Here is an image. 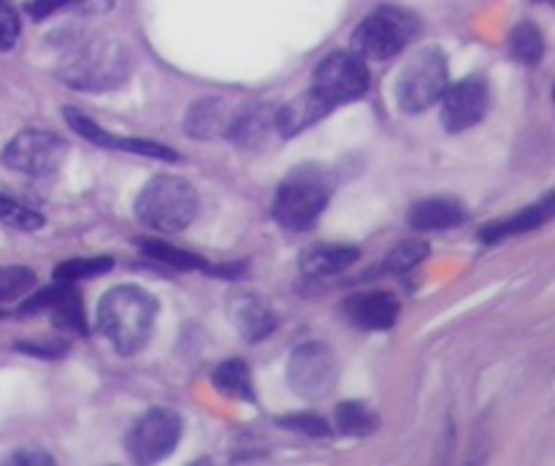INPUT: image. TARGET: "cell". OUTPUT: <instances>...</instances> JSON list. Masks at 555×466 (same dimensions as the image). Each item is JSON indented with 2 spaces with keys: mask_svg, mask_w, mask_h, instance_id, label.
<instances>
[{
  "mask_svg": "<svg viewBox=\"0 0 555 466\" xmlns=\"http://www.w3.org/2000/svg\"><path fill=\"white\" fill-rule=\"evenodd\" d=\"M157 301L139 285H117L98 303V331L119 355H135L155 328Z\"/></svg>",
  "mask_w": 555,
  "mask_h": 466,
  "instance_id": "1",
  "label": "cell"
},
{
  "mask_svg": "<svg viewBox=\"0 0 555 466\" xmlns=\"http://www.w3.org/2000/svg\"><path fill=\"white\" fill-rule=\"evenodd\" d=\"M130 68H133V57L122 43L112 41V38H98L68 54L60 65L57 76L70 90L103 92L122 85Z\"/></svg>",
  "mask_w": 555,
  "mask_h": 466,
  "instance_id": "2",
  "label": "cell"
},
{
  "mask_svg": "<svg viewBox=\"0 0 555 466\" xmlns=\"http://www.w3.org/2000/svg\"><path fill=\"white\" fill-rule=\"evenodd\" d=\"M198 215V193L193 184L173 173H160L141 187L135 198V217L157 233L184 231Z\"/></svg>",
  "mask_w": 555,
  "mask_h": 466,
  "instance_id": "3",
  "label": "cell"
},
{
  "mask_svg": "<svg viewBox=\"0 0 555 466\" xmlns=\"http://www.w3.org/2000/svg\"><path fill=\"white\" fill-rule=\"evenodd\" d=\"M331 198V179L323 168L301 166L293 168L282 179L274 195V217L287 231H304L312 225Z\"/></svg>",
  "mask_w": 555,
  "mask_h": 466,
  "instance_id": "4",
  "label": "cell"
},
{
  "mask_svg": "<svg viewBox=\"0 0 555 466\" xmlns=\"http://www.w3.org/2000/svg\"><path fill=\"white\" fill-rule=\"evenodd\" d=\"M421 33V20L410 9L385 5L372 11L352 33V52L363 60H390Z\"/></svg>",
  "mask_w": 555,
  "mask_h": 466,
  "instance_id": "5",
  "label": "cell"
},
{
  "mask_svg": "<svg viewBox=\"0 0 555 466\" xmlns=\"http://www.w3.org/2000/svg\"><path fill=\"white\" fill-rule=\"evenodd\" d=\"M448 79L450 68L442 49L428 47L412 54L404 63V68L399 70V81H396V98H399L401 112H426L428 106H434L442 98Z\"/></svg>",
  "mask_w": 555,
  "mask_h": 466,
  "instance_id": "6",
  "label": "cell"
},
{
  "mask_svg": "<svg viewBox=\"0 0 555 466\" xmlns=\"http://www.w3.org/2000/svg\"><path fill=\"white\" fill-rule=\"evenodd\" d=\"M287 379H291V388L301 399L320 401L325 396H331V390L336 388L339 361H336L334 350L328 345H323V341H307V345H298L291 352Z\"/></svg>",
  "mask_w": 555,
  "mask_h": 466,
  "instance_id": "7",
  "label": "cell"
},
{
  "mask_svg": "<svg viewBox=\"0 0 555 466\" xmlns=\"http://www.w3.org/2000/svg\"><path fill=\"white\" fill-rule=\"evenodd\" d=\"M369 68L361 54L356 52H331L323 63L314 68L312 92L323 98L331 108L341 103H352L366 95Z\"/></svg>",
  "mask_w": 555,
  "mask_h": 466,
  "instance_id": "8",
  "label": "cell"
},
{
  "mask_svg": "<svg viewBox=\"0 0 555 466\" xmlns=\"http://www.w3.org/2000/svg\"><path fill=\"white\" fill-rule=\"evenodd\" d=\"M68 157V141L49 130H22L5 144V168L27 177H47L57 171Z\"/></svg>",
  "mask_w": 555,
  "mask_h": 466,
  "instance_id": "9",
  "label": "cell"
},
{
  "mask_svg": "<svg viewBox=\"0 0 555 466\" xmlns=\"http://www.w3.org/2000/svg\"><path fill=\"white\" fill-rule=\"evenodd\" d=\"M179 437H182V420L177 412L157 406V410L144 412L133 423V428L128 431V453L139 464H152V461L171 455L179 444Z\"/></svg>",
  "mask_w": 555,
  "mask_h": 466,
  "instance_id": "10",
  "label": "cell"
},
{
  "mask_svg": "<svg viewBox=\"0 0 555 466\" xmlns=\"http://www.w3.org/2000/svg\"><path fill=\"white\" fill-rule=\"evenodd\" d=\"M442 125L450 133H464L475 128L486 117L491 106V90L482 76H466V79L448 85L442 92Z\"/></svg>",
  "mask_w": 555,
  "mask_h": 466,
  "instance_id": "11",
  "label": "cell"
},
{
  "mask_svg": "<svg viewBox=\"0 0 555 466\" xmlns=\"http://www.w3.org/2000/svg\"><path fill=\"white\" fill-rule=\"evenodd\" d=\"M43 309H49L52 323L57 328L74 331V334H87L85 307H81L79 293L74 290V282H57L54 287H47L38 296H33L30 301L22 303V312H43Z\"/></svg>",
  "mask_w": 555,
  "mask_h": 466,
  "instance_id": "12",
  "label": "cell"
},
{
  "mask_svg": "<svg viewBox=\"0 0 555 466\" xmlns=\"http://www.w3.org/2000/svg\"><path fill=\"white\" fill-rule=\"evenodd\" d=\"M65 119H68L70 128L79 135L90 139L95 146H106V150H119V152H133V155H146V157H160V160H177V152L168 150L166 144H157V141L146 139H119V135L106 133L98 122H92L87 114L76 112V108H65Z\"/></svg>",
  "mask_w": 555,
  "mask_h": 466,
  "instance_id": "13",
  "label": "cell"
},
{
  "mask_svg": "<svg viewBox=\"0 0 555 466\" xmlns=\"http://www.w3.org/2000/svg\"><path fill=\"white\" fill-rule=\"evenodd\" d=\"M399 301L396 296L383 290L372 293H358L345 301V314L352 325L363 331H388L393 328L396 320H399Z\"/></svg>",
  "mask_w": 555,
  "mask_h": 466,
  "instance_id": "14",
  "label": "cell"
},
{
  "mask_svg": "<svg viewBox=\"0 0 555 466\" xmlns=\"http://www.w3.org/2000/svg\"><path fill=\"white\" fill-rule=\"evenodd\" d=\"M238 108L242 106L231 103L228 98H204V101H198L190 108L184 128L195 139H220V135H228Z\"/></svg>",
  "mask_w": 555,
  "mask_h": 466,
  "instance_id": "15",
  "label": "cell"
},
{
  "mask_svg": "<svg viewBox=\"0 0 555 466\" xmlns=\"http://www.w3.org/2000/svg\"><path fill=\"white\" fill-rule=\"evenodd\" d=\"M328 112H331L328 103L309 90L304 92V95L293 98V101L285 103V106L276 108L274 128L280 130L282 139H293V135L304 133V130L312 128L314 122H320Z\"/></svg>",
  "mask_w": 555,
  "mask_h": 466,
  "instance_id": "16",
  "label": "cell"
},
{
  "mask_svg": "<svg viewBox=\"0 0 555 466\" xmlns=\"http://www.w3.org/2000/svg\"><path fill=\"white\" fill-rule=\"evenodd\" d=\"M551 217H553V193H547L540 204L526 206V209L518 211L515 217H504V220H496V222H491V225L482 228L480 238L486 244H496V242H502V238L534 231V228L545 225Z\"/></svg>",
  "mask_w": 555,
  "mask_h": 466,
  "instance_id": "17",
  "label": "cell"
},
{
  "mask_svg": "<svg viewBox=\"0 0 555 466\" xmlns=\"http://www.w3.org/2000/svg\"><path fill=\"white\" fill-rule=\"evenodd\" d=\"M466 220L464 204L455 198H428L412 206L410 225L415 231H448Z\"/></svg>",
  "mask_w": 555,
  "mask_h": 466,
  "instance_id": "18",
  "label": "cell"
},
{
  "mask_svg": "<svg viewBox=\"0 0 555 466\" xmlns=\"http://www.w3.org/2000/svg\"><path fill=\"white\" fill-rule=\"evenodd\" d=\"M361 258V249L350 244H314L301 255V271L309 276H331L350 269Z\"/></svg>",
  "mask_w": 555,
  "mask_h": 466,
  "instance_id": "19",
  "label": "cell"
},
{
  "mask_svg": "<svg viewBox=\"0 0 555 466\" xmlns=\"http://www.w3.org/2000/svg\"><path fill=\"white\" fill-rule=\"evenodd\" d=\"M231 314L236 328L242 331L244 339L249 341L266 339V336L276 328V318L271 314V309L255 296H244L238 298V301H233Z\"/></svg>",
  "mask_w": 555,
  "mask_h": 466,
  "instance_id": "20",
  "label": "cell"
},
{
  "mask_svg": "<svg viewBox=\"0 0 555 466\" xmlns=\"http://www.w3.org/2000/svg\"><path fill=\"white\" fill-rule=\"evenodd\" d=\"M135 247L152 260H160V263L171 266V269H182V271H231V269H215L211 263H206L204 258H198L195 253H188V249H179L173 244L160 242V238H135Z\"/></svg>",
  "mask_w": 555,
  "mask_h": 466,
  "instance_id": "21",
  "label": "cell"
},
{
  "mask_svg": "<svg viewBox=\"0 0 555 466\" xmlns=\"http://www.w3.org/2000/svg\"><path fill=\"white\" fill-rule=\"evenodd\" d=\"M215 385L220 393L231 396V399L242 401H255L253 390V377H249V368L242 358H231V361H222L215 372Z\"/></svg>",
  "mask_w": 555,
  "mask_h": 466,
  "instance_id": "22",
  "label": "cell"
},
{
  "mask_svg": "<svg viewBox=\"0 0 555 466\" xmlns=\"http://www.w3.org/2000/svg\"><path fill=\"white\" fill-rule=\"evenodd\" d=\"M379 417L363 401H341L336 410V428L347 437H369L377 431Z\"/></svg>",
  "mask_w": 555,
  "mask_h": 466,
  "instance_id": "23",
  "label": "cell"
},
{
  "mask_svg": "<svg viewBox=\"0 0 555 466\" xmlns=\"http://www.w3.org/2000/svg\"><path fill=\"white\" fill-rule=\"evenodd\" d=\"M509 52L526 65L540 63L542 54H545V38H542L540 27L531 25V22H520L509 36Z\"/></svg>",
  "mask_w": 555,
  "mask_h": 466,
  "instance_id": "24",
  "label": "cell"
},
{
  "mask_svg": "<svg viewBox=\"0 0 555 466\" xmlns=\"http://www.w3.org/2000/svg\"><path fill=\"white\" fill-rule=\"evenodd\" d=\"M36 287V274L25 266H0V303L27 296Z\"/></svg>",
  "mask_w": 555,
  "mask_h": 466,
  "instance_id": "25",
  "label": "cell"
},
{
  "mask_svg": "<svg viewBox=\"0 0 555 466\" xmlns=\"http://www.w3.org/2000/svg\"><path fill=\"white\" fill-rule=\"evenodd\" d=\"M114 266L112 258H74L65 260L54 269V280L57 282H79V280H90V276L103 274Z\"/></svg>",
  "mask_w": 555,
  "mask_h": 466,
  "instance_id": "26",
  "label": "cell"
},
{
  "mask_svg": "<svg viewBox=\"0 0 555 466\" xmlns=\"http://www.w3.org/2000/svg\"><path fill=\"white\" fill-rule=\"evenodd\" d=\"M0 220L16 231H38L43 225V217L36 209H27L25 204L3 193H0Z\"/></svg>",
  "mask_w": 555,
  "mask_h": 466,
  "instance_id": "27",
  "label": "cell"
},
{
  "mask_svg": "<svg viewBox=\"0 0 555 466\" xmlns=\"http://www.w3.org/2000/svg\"><path fill=\"white\" fill-rule=\"evenodd\" d=\"M426 255H428V244L421 242V238H410V242L399 244V247L388 255L385 266H388L390 271H399V274H404V271L415 269L417 263H423V260H426Z\"/></svg>",
  "mask_w": 555,
  "mask_h": 466,
  "instance_id": "28",
  "label": "cell"
},
{
  "mask_svg": "<svg viewBox=\"0 0 555 466\" xmlns=\"http://www.w3.org/2000/svg\"><path fill=\"white\" fill-rule=\"evenodd\" d=\"M282 426L291 431H301L307 437H331V426L323 417L312 415V412H298V415L282 417Z\"/></svg>",
  "mask_w": 555,
  "mask_h": 466,
  "instance_id": "29",
  "label": "cell"
},
{
  "mask_svg": "<svg viewBox=\"0 0 555 466\" xmlns=\"http://www.w3.org/2000/svg\"><path fill=\"white\" fill-rule=\"evenodd\" d=\"M20 38V14L11 0H0V52L11 49Z\"/></svg>",
  "mask_w": 555,
  "mask_h": 466,
  "instance_id": "30",
  "label": "cell"
},
{
  "mask_svg": "<svg viewBox=\"0 0 555 466\" xmlns=\"http://www.w3.org/2000/svg\"><path fill=\"white\" fill-rule=\"evenodd\" d=\"M68 3H74V0H27V14L33 16V20H47L49 14H54V11L65 9Z\"/></svg>",
  "mask_w": 555,
  "mask_h": 466,
  "instance_id": "31",
  "label": "cell"
},
{
  "mask_svg": "<svg viewBox=\"0 0 555 466\" xmlns=\"http://www.w3.org/2000/svg\"><path fill=\"white\" fill-rule=\"evenodd\" d=\"M9 464H54V458L43 450H20L9 458Z\"/></svg>",
  "mask_w": 555,
  "mask_h": 466,
  "instance_id": "32",
  "label": "cell"
}]
</instances>
